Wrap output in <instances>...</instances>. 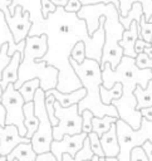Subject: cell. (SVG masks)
I'll use <instances>...</instances> for the list:
<instances>
[{"instance_id": "obj_1", "label": "cell", "mask_w": 152, "mask_h": 161, "mask_svg": "<svg viewBox=\"0 0 152 161\" xmlns=\"http://www.w3.org/2000/svg\"><path fill=\"white\" fill-rule=\"evenodd\" d=\"M102 86L107 89L112 88L117 82L122 83L123 94L119 99L113 101L112 104L117 108L121 119L127 122L133 130H138L142 123V114L137 109L134 89L137 86L147 88L149 80H152V69H139L136 65V58L123 55L114 70L109 63L104 64L102 68Z\"/></svg>"}, {"instance_id": "obj_2", "label": "cell", "mask_w": 152, "mask_h": 161, "mask_svg": "<svg viewBox=\"0 0 152 161\" xmlns=\"http://www.w3.org/2000/svg\"><path fill=\"white\" fill-rule=\"evenodd\" d=\"M79 19L85 20L88 34L92 36L99 28L100 16H104V47L102 53L100 68L104 67L106 63H109L112 69L114 70L123 58V49L119 47V40L123 36L124 26L119 21V10L114 6V4H93V5H83L82 9L77 13Z\"/></svg>"}, {"instance_id": "obj_3", "label": "cell", "mask_w": 152, "mask_h": 161, "mask_svg": "<svg viewBox=\"0 0 152 161\" xmlns=\"http://www.w3.org/2000/svg\"><path fill=\"white\" fill-rule=\"evenodd\" d=\"M48 52V36L29 35L25 39L24 57L19 67V78L14 83V87L19 91L20 87L30 79L38 78L40 80V88L46 92L54 89L58 86L59 70L58 68L46 64L44 60H39L45 57Z\"/></svg>"}, {"instance_id": "obj_4", "label": "cell", "mask_w": 152, "mask_h": 161, "mask_svg": "<svg viewBox=\"0 0 152 161\" xmlns=\"http://www.w3.org/2000/svg\"><path fill=\"white\" fill-rule=\"evenodd\" d=\"M69 62L82 86L87 89V96L78 103L79 113H82L84 109H89L93 112L94 117L112 116L119 118L117 108L113 104H104L100 99V86L103 84L100 63L89 58L80 64L72 58Z\"/></svg>"}, {"instance_id": "obj_5", "label": "cell", "mask_w": 152, "mask_h": 161, "mask_svg": "<svg viewBox=\"0 0 152 161\" xmlns=\"http://www.w3.org/2000/svg\"><path fill=\"white\" fill-rule=\"evenodd\" d=\"M117 127V136L119 142V161H129L131 151L134 147H142L144 142L151 141L152 142V122L147 121L146 118H142L141 127L138 130H133L127 122L118 118L116 122Z\"/></svg>"}, {"instance_id": "obj_6", "label": "cell", "mask_w": 152, "mask_h": 161, "mask_svg": "<svg viewBox=\"0 0 152 161\" xmlns=\"http://www.w3.org/2000/svg\"><path fill=\"white\" fill-rule=\"evenodd\" d=\"M34 112L39 119V127L31 137L33 148L38 155L50 152V146L54 141L53 126L45 107V92L41 88H39L34 96Z\"/></svg>"}, {"instance_id": "obj_7", "label": "cell", "mask_w": 152, "mask_h": 161, "mask_svg": "<svg viewBox=\"0 0 152 161\" xmlns=\"http://www.w3.org/2000/svg\"><path fill=\"white\" fill-rule=\"evenodd\" d=\"M55 116L59 119L58 126L53 127V137L55 141H60L64 135H78L83 132V118L79 113L78 104L70 107H62L58 101L54 103Z\"/></svg>"}, {"instance_id": "obj_8", "label": "cell", "mask_w": 152, "mask_h": 161, "mask_svg": "<svg viewBox=\"0 0 152 161\" xmlns=\"http://www.w3.org/2000/svg\"><path fill=\"white\" fill-rule=\"evenodd\" d=\"M1 104L6 111L5 125H15L19 130L20 136H26V127L24 125V104L25 101L20 92L14 87V83H10L4 91Z\"/></svg>"}, {"instance_id": "obj_9", "label": "cell", "mask_w": 152, "mask_h": 161, "mask_svg": "<svg viewBox=\"0 0 152 161\" xmlns=\"http://www.w3.org/2000/svg\"><path fill=\"white\" fill-rule=\"evenodd\" d=\"M10 4H11V0H0V10L4 13L9 30L13 34L14 43L19 44L29 36V31L31 29L33 23L30 20V13L23 11V8L20 5L15 8L14 14L11 15L9 10Z\"/></svg>"}, {"instance_id": "obj_10", "label": "cell", "mask_w": 152, "mask_h": 161, "mask_svg": "<svg viewBox=\"0 0 152 161\" xmlns=\"http://www.w3.org/2000/svg\"><path fill=\"white\" fill-rule=\"evenodd\" d=\"M88 137L87 133L82 132L78 135H64L60 141H53L50 146V152L55 156L57 161H63V155L69 153L72 157H75L77 153L83 148L84 141Z\"/></svg>"}, {"instance_id": "obj_11", "label": "cell", "mask_w": 152, "mask_h": 161, "mask_svg": "<svg viewBox=\"0 0 152 161\" xmlns=\"http://www.w3.org/2000/svg\"><path fill=\"white\" fill-rule=\"evenodd\" d=\"M29 142H31V140L20 136L15 125H0V156H8L18 145Z\"/></svg>"}, {"instance_id": "obj_12", "label": "cell", "mask_w": 152, "mask_h": 161, "mask_svg": "<svg viewBox=\"0 0 152 161\" xmlns=\"http://www.w3.org/2000/svg\"><path fill=\"white\" fill-rule=\"evenodd\" d=\"M139 23L137 21H132L131 26L128 29L124 30L122 39L119 40V47L123 49V55L126 57H131V58H136L137 53L134 50V45L137 39L139 38Z\"/></svg>"}, {"instance_id": "obj_13", "label": "cell", "mask_w": 152, "mask_h": 161, "mask_svg": "<svg viewBox=\"0 0 152 161\" xmlns=\"http://www.w3.org/2000/svg\"><path fill=\"white\" fill-rule=\"evenodd\" d=\"M23 57H24L23 53L15 52L13 54L11 60L9 62V64L4 68L3 77H1V80H0V86L4 91L6 89V87L10 83H15L18 80V78H19V67H20V63L23 60Z\"/></svg>"}, {"instance_id": "obj_14", "label": "cell", "mask_w": 152, "mask_h": 161, "mask_svg": "<svg viewBox=\"0 0 152 161\" xmlns=\"http://www.w3.org/2000/svg\"><path fill=\"white\" fill-rule=\"evenodd\" d=\"M50 94L55 97V99L60 103L62 107H70L73 104H78L87 96V89L84 87H82L70 93H63V92L58 91L57 88H54V89H49L45 92V96H50Z\"/></svg>"}, {"instance_id": "obj_15", "label": "cell", "mask_w": 152, "mask_h": 161, "mask_svg": "<svg viewBox=\"0 0 152 161\" xmlns=\"http://www.w3.org/2000/svg\"><path fill=\"white\" fill-rule=\"evenodd\" d=\"M100 143H102V148H103L106 157H118L121 147H119V142H118L116 123L112 125L109 131H107L104 135H102Z\"/></svg>"}, {"instance_id": "obj_16", "label": "cell", "mask_w": 152, "mask_h": 161, "mask_svg": "<svg viewBox=\"0 0 152 161\" xmlns=\"http://www.w3.org/2000/svg\"><path fill=\"white\" fill-rule=\"evenodd\" d=\"M94 153L90 148V142H89V138L87 137L85 141H84V145H83V148L77 153L75 157H72L69 153H64L63 155V161H87V160H90L93 158ZM35 161H57L55 156L52 153V152H46V153H41V155H38L36 160Z\"/></svg>"}, {"instance_id": "obj_17", "label": "cell", "mask_w": 152, "mask_h": 161, "mask_svg": "<svg viewBox=\"0 0 152 161\" xmlns=\"http://www.w3.org/2000/svg\"><path fill=\"white\" fill-rule=\"evenodd\" d=\"M36 157H38V153L34 151L31 142H29V143H20V145H18L6 156V161H13V160H18V161H35Z\"/></svg>"}, {"instance_id": "obj_18", "label": "cell", "mask_w": 152, "mask_h": 161, "mask_svg": "<svg viewBox=\"0 0 152 161\" xmlns=\"http://www.w3.org/2000/svg\"><path fill=\"white\" fill-rule=\"evenodd\" d=\"M24 125L26 127L25 137L31 140V137L34 136V133L36 132V130L39 127V119L34 112V101L24 104Z\"/></svg>"}, {"instance_id": "obj_19", "label": "cell", "mask_w": 152, "mask_h": 161, "mask_svg": "<svg viewBox=\"0 0 152 161\" xmlns=\"http://www.w3.org/2000/svg\"><path fill=\"white\" fill-rule=\"evenodd\" d=\"M134 97L137 99V109L152 107V80H149L147 88L137 86L134 89Z\"/></svg>"}, {"instance_id": "obj_20", "label": "cell", "mask_w": 152, "mask_h": 161, "mask_svg": "<svg viewBox=\"0 0 152 161\" xmlns=\"http://www.w3.org/2000/svg\"><path fill=\"white\" fill-rule=\"evenodd\" d=\"M122 94H123V86L119 82H117L109 89L100 86V99L104 104H112V102L119 99L122 97Z\"/></svg>"}, {"instance_id": "obj_21", "label": "cell", "mask_w": 152, "mask_h": 161, "mask_svg": "<svg viewBox=\"0 0 152 161\" xmlns=\"http://www.w3.org/2000/svg\"><path fill=\"white\" fill-rule=\"evenodd\" d=\"M118 121L117 117H112V116H104V117H94L93 118V132H95L99 137H102V135H104L107 131H109V128L112 127L113 123H116Z\"/></svg>"}, {"instance_id": "obj_22", "label": "cell", "mask_w": 152, "mask_h": 161, "mask_svg": "<svg viewBox=\"0 0 152 161\" xmlns=\"http://www.w3.org/2000/svg\"><path fill=\"white\" fill-rule=\"evenodd\" d=\"M142 16H143V9H142L141 3H134L132 5V9L129 10V13H128L127 16H121L119 15V21L124 26V29H128L131 26V23L132 21L139 23Z\"/></svg>"}, {"instance_id": "obj_23", "label": "cell", "mask_w": 152, "mask_h": 161, "mask_svg": "<svg viewBox=\"0 0 152 161\" xmlns=\"http://www.w3.org/2000/svg\"><path fill=\"white\" fill-rule=\"evenodd\" d=\"M40 88V80L38 78H34V79H30V80H26L19 89L20 94L23 96L25 103L28 102H33L34 101V96L36 93V91Z\"/></svg>"}, {"instance_id": "obj_24", "label": "cell", "mask_w": 152, "mask_h": 161, "mask_svg": "<svg viewBox=\"0 0 152 161\" xmlns=\"http://www.w3.org/2000/svg\"><path fill=\"white\" fill-rule=\"evenodd\" d=\"M70 58L79 64L87 59V50H85V43L84 42L80 40L73 47L72 53H70Z\"/></svg>"}, {"instance_id": "obj_25", "label": "cell", "mask_w": 152, "mask_h": 161, "mask_svg": "<svg viewBox=\"0 0 152 161\" xmlns=\"http://www.w3.org/2000/svg\"><path fill=\"white\" fill-rule=\"evenodd\" d=\"M55 97L54 96H45V107H46V112H48V117L52 122V126L55 127L59 123V119L55 116V108H54V103H55Z\"/></svg>"}, {"instance_id": "obj_26", "label": "cell", "mask_w": 152, "mask_h": 161, "mask_svg": "<svg viewBox=\"0 0 152 161\" xmlns=\"http://www.w3.org/2000/svg\"><path fill=\"white\" fill-rule=\"evenodd\" d=\"M88 138H89V142H90V148L93 151V153L98 157H106L104 156V152H103V148H102V143H100V137L95 133V132H90L88 133Z\"/></svg>"}, {"instance_id": "obj_27", "label": "cell", "mask_w": 152, "mask_h": 161, "mask_svg": "<svg viewBox=\"0 0 152 161\" xmlns=\"http://www.w3.org/2000/svg\"><path fill=\"white\" fill-rule=\"evenodd\" d=\"M139 28H141V31H139V38L151 43L152 40V23H148L144 19V15L141 18V21H139Z\"/></svg>"}, {"instance_id": "obj_28", "label": "cell", "mask_w": 152, "mask_h": 161, "mask_svg": "<svg viewBox=\"0 0 152 161\" xmlns=\"http://www.w3.org/2000/svg\"><path fill=\"white\" fill-rule=\"evenodd\" d=\"M82 118H83V132L84 133H90L92 131H93V125H92V122H93V118H94V114H93V112L92 111H89V109H84L82 113Z\"/></svg>"}, {"instance_id": "obj_29", "label": "cell", "mask_w": 152, "mask_h": 161, "mask_svg": "<svg viewBox=\"0 0 152 161\" xmlns=\"http://www.w3.org/2000/svg\"><path fill=\"white\" fill-rule=\"evenodd\" d=\"M8 49H9V44L8 43H4L1 45V49H0V80H1V77H3V70L4 68L9 64V62L11 60V57L8 54Z\"/></svg>"}, {"instance_id": "obj_30", "label": "cell", "mask_w": 152, "mask_h": 161, "mask_svg": "<svg viewBox=\"0 0 152 161\" xmlns=\"http://www.w3.org/2000/svg\"><path fill=\"white\" fill-rule=\"evenodd\" d=\"M136 65L139 69H152V58H149L144 52L139 53L136 57Z\"/></svg>"}, {"instance_id": "obj_31", "label": "cell", "mask_w": 152, "mask_h": 161, "mask_svg": "<svg viewBox=\"0 0 152 161\" xmlns=\"http://www.w3.org/2000/svg\"><path fill=\"white\" fill-rule=\"evenodd\" d=\"M129 161H149V160H148V156H147L146 151L143 150V147H134L131 151Z\"/></svg>"}, {"instance_id": "obj_32", "label": "cell", "mask_w": 152, "mask_h": 161, "mask_svg": "<svg viewBox=\"0 0 152 161\" xmlns=\"http://www.w3.org/2000/svg\"><path fill=\"white\" fill-rule=\"evenodd\" d=\"M57 5L50 0H41V15L44 19H46L52 13L57 10Z\"/></svg>"}, {"instance_id": "obj_33", "label": "cell", "mask_w": 152, "mask_h": 161, "mask_svg": "<svg viewBox=\"0 0 152 161\" xmlns=\"http://www.w3.org/2000/svg\"><path fill=\"white\" fill-rule=\"evenodd\" d=\"M137 3H141L144 19L146 21H148L149 18L152 16V0H137Z\"/></svg>"}, {"instance_id": "obj_34", "label": "cell", "mask_w": 152, "mask_h": 161, "mask_svg": "<svg viewBox=\"0 0 152 161\" xmlns=\"http://www.w3.org/2000/svg\"><path fill=\"white\" fill-rule=\"evenodd\" d=\"M82 6L83 5H82L80 0H68V3L64 6V9L68 13H78L82 9Z\"/></svg>"}, {"instance_id": "obj_35", "label": "cell", "mask_w": 152, "mask_h": 161, "mask_svg": "<svg viewBox=\"0 0 152 161\" xmlns=\"http://www.w3.org/2000/svg\"><path fill=\"white\" fill-rule=\"evenodd\" d=\"M82 5H93V4H114V6L119 10V0H80Z\"/></svg>"}, {"instance_id": "obj_36", "label": "cell", "mask_w": 152, "mask_h": 161, "mask_svg": "<svg viewBox=\"0 0 152 161\" xmlns=\"http://www.w3.org/2000/svg\"><path fill=\"white\" fill-rule=\"evenodd\" d=\"M149 47H151V43H148V42L143 40V39L138 38L137 42H136V45H134V50H136L137 54H139V53H143L144 49L146 48H149Z\"/></svg>"}, {"instance_id": "obj_37", "label": "cell", "mask_w": 152, "mask_h": 161, "mask_svg": "<svg viewBox=\"0 0 152 161\" xmlns=\"http://www.w3.org/2000/svg\"><path fill=\"white\" fill-rule=\"evenodd\" d=\"M139 111H141L142 118H146L147 121L152 122V107H146V108H142Z\"/></svg>"}, {"instance_id": "obj_38", "label": "cell", "mask_w": 152, "mask_h": 161, "mask_svg": "<svg viewBox=\"0 0 152 161\" xmlns=\"http://www.w3.org/2000/svg\"><path fill=\"white\" fill-rule=\"evenodd\" d=\"M142 147H143V150L146 151V153H147V156H148V160L152 161V142H151V141H147V142L143 143Z\"/></svg>"}, {"instance_id": "obj_39", "label": "cell", "mask_w": 152, "mask_h": 161, "mask_svg": "<svg viewBox=\"0 0 152 161\" xmlns=\"http://www.w3.org/2000/svg\"><path fill=\"white\" fill-rule=\"evenodd\" d=\"M50 1H53L57 6H65L68 3V0H50Z\"/></svg>"}, {"instance_id": "obj_40", "label": "cell", "mask_w": 152, "mask_h": 161, "mask_svg": "<svg viewBox=\"0 0 152 161\" xmlns=\"http://www.w3.org/2000/svg\"><path fill=\"white\" fill-rule=\"evenodd\" d=\"M144 53H146L149 58H152V40H151V47H149V48H146V49H144Z\"/></svg>"}, {"instance_id": "obj_41", "label": "cell", "mask_w": 152, "mask_h": 161, "mask_svg": "<svg viewBox=\"0 0 152 161\" xmlns=\"http://www.w3.org/2000/svg\"><path fill=\"white\" fill-rule=\"evenodd\" d=\"M106 161H119L118 157H106Z\"/></svg>"}, {"instance_id": "obj_42", "label": "cell", "mask_w": 152, "mask_h": 161, "mask_svg": "<svg viewBox=\"0 0 152 161\" xmlns=\"http://www.w3.org/2000/svg\"><path fill=\"white\" fill-rule=\"evenodd\" d=\"M3 94H4V89L1 88V86H0V104H1V99H3Z\"/></svg>"}, {"instance_id": "obj_43", "label": "cell", "mask_w": 152, "mask_h": 161, "mask_svg": "<svg viewBox=\"0 0 152 161\" xmlns=\"http://www.w3.org/2000/svg\"><path fill=\"white\" fill-rule=\"evenodd\" d=\"M87 161H99V157L94 155V156H93V158H90V160H87Z\"/></svg>"}, {"instance_id": "obj_44", "label": "cell", "mask_w": 152, "mask_h": 161, "mask_svg": "<svg viewBox=\"0 0 152 161\" xmlns=\"http://www.w3.org/2000/svg\"><path fill=\"white\" fill-rule=\"evenodd\" d=\"M148 23H152V16L149 18V20H148Z\"/></svg>"}, {"instance_id": "obj_45", "label": "cell", "mask_w": 152, "mask_h": 161, "mask_svg": "<svg viewBox=\"0 0 152 161\" xmlns=\"http://www.w3.org/2000/svg\"><path fill=\"white\" fill-rule=\"evenodd\" d=\"M13 161H18V160H13Z\"/></svg>"}]
</instances>
